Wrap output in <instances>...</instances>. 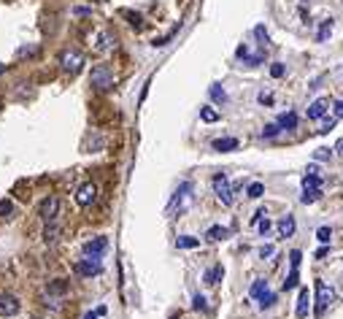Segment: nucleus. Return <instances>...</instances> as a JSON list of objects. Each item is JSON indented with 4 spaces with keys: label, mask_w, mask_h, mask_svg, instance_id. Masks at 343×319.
Segmentation results:
<instances>
[{
    "label": "nucleus",
    "mask_w": 343,
    "mask_h": 319,
    "mask_svg": "<svg viewBox=\"0 0 343 319\" xmlns=\"http://www.w3.org/2000/svg\"><path fill=\"white\" fill-rule=\"evenodd\" d=\"M294 227H298V224H294V217H292V214L281 217V219H279V238H292V236H294Z\"/></svg>",
    "instance_id": "14"
},
{
    "label": "nucleus",
    "mask_w": 343,
    "mask_h": 319,
    "mask_svg": "<svg viewBox=\"0 0 343 319\" xmlns=\"http://www.w3.org/2000/svg\"><path fill=\"white\" fill-rule=\"evenodd\" d=\"M211 146H214V152H235V149H238V138H216Z\"/></svg>",
    "instance_id": "16"
},
{
    "label": "nucleus",
    "mask_w": 343,
    "mask_h": 319,
    "mask_svg": "<svg viewBox=\"0 0 343 319\" xmlns=\"http://www.w3.org/2000/svg\"><path fill=\"white\" fill-rule=\"evenodd\" d=\"M106 249H108V241L103 236L84 243V255H87V257H103V255H106Z\"/></svg>",
    "instance_id": "10"
},
{
    "label": "nucleus",
    "mask_w": 343,
    "mask_h": 319,
    "mask_svg": "<svg viewBox=\"0 0 343 319\" xmlns=\"http://www.w3.org/2000/svg\"><path fill=\"white\" fill-rule=\"evenodd\" d=\"M89 84L98 92H108V89H113V84H117V73H113L108 65H95L92 73H89Z\"/></svg>",
    "instance_id": "2"
},
{
    "label": "nucleus",
    "mask_w": 343,
    "mask_h": 319,
    "mask_svg": "<svg viewBox=\"0 0 343 319\" xmlns=\"http://www.w3.org/2000/svg\"><path fill=\"white\" fill-rule=\"evenodd\" d=\"M19 311H22L19 298L11 292H0V316H16Z\"/></svg>",
    "instance_id": "7"
},
{
    "label": "nucleus",
    "mask_w": 343,
    "mask_h": 319,
    "mask_svg": "<svg viewBox=\"0 0 343 319\" xmlns=\"http://www.w3.org/2000/svg\"><path fill=\"white\" fill-rule=\"evenodd\" d=\"M227 236H230V230L222 227V224H214V227H208L205 241H222V238H227Z\"/></svg>",
    "instance_id": "18"
},
{
    "label": "nucleus",
    "mask_w": 343,
    "mask_h": 319,
    "mask_svg": "<svg viewBox=\"0 0 343 319\" xmlns=\"http://www.w3.org/2000/svg\"><path fill=\"white\" fill-rule=\"evenodd\" d=\"M71 292V284L68 281H62V279H57V281H49V287L43 289V306H52V308H62L65 303V295Z\"/></svg>",
    "instance_id": "1"
},
{
    "label": "nucleus",
    "mask_w": 343,
    "mask_h": 319,
    "mask_svg": "<svg viewBox=\"0 0 343 319\" xmlns=\"http://www.w3.org/2000/svg\"><path fill=\"white\" fill-rule=\"evenodd\" d=\"M57 236H60V227H57V224H52V222H49V224H46V230H43V238H46V241L52 243V241H57Z\"/></svg>",
    "instance_id": "27"
},
{
    "label": "nucleus",
    "mask_w": 343,
    "mask_h": 319,
    "mask_svg": "<svg viewBox=\"0 0 343 319\" xmlns=\"http://www.w3.org/2000/svg\"><path fill=\"white\" fill-rule=\"evenodd\" d=\"M214 195L222 200V206H233L235 203V187L230 184V179H227L224 173L214 176Z\"/></svg>",
    "instance_id": "3"
},
{
    "label": "nucleus",
    "mask_w": 343,
    "mask_h": 319,
    "mask_svg": "<svg viewBox=\"0 0 343 319\" xmlns=\"http://www.w3.org/2000/svg\"><path fill=\"white\" fill-rule=\"evenodd\" d=\"M298 114H292V111H287V114H281L279 119H276V125H279L281 130H294V127H298Z\"/></svg>",
    "instance_id": "17"
},
{
    "label": "nucleus",
    "mask_w": 343,
    "mask_h": 319,
    "mask_svg": "<svg viewBox=\"0 0 343 319\" xmlns=\"http://www.w3.org/2000/svg\"><path fill=\"white\" fill-rule=\"evenodd\" d=\"M319 257H327V246H322V249H316V260Z\"/></svg>",
    "instance_id": "45"
},
{
    "label": "nucleus",
    "mask_w": 343,
    "mask_h": 319,
    "mask_svg": "<svg viewBox=\"0 0 343 319\" xmlns=\"http://www.w3.org/2000/svg\"><path fill=\"white\" fill-rule=\"evenodd\" d=\"M319 198H322V190H303V195H300V203L311 206V203H316Z\"/></svg>",
    "instance_id": "24"
},
{
    "label": "nucleus",
    "mask_w": 343,
    "mask_h": 319,
    "mask_svg": "<svg viewBox=\"0 0 343 319\" xmlns=\"http://www.w3.org/2000/svg\"><path fill=\"white\" fill-rule=\"evenodd\" d=\"M95 200H98V187H95L92 181L81 184L79 190H76V203H79L81 209H87V206H92Z\"/></svg>",
    "instance_id": "8"
},
{
    "label": "nucleus",
    "mask_w": 343,
    "mask_h": 319,
    "mask_svg": "<svg viewBox=\"0 0 343 319\" xmlns=\"http://www.w3.org/2000/svg\"><path fill=\"white\" fill-rule=\"evenodd\" d=\"M281 133V127L279 125H265V130H262V138H276Z\"/></svg>",
    "instance_id": "32"
},
{
    "label": "nucleus",
    "mask_w": 343,
    "mask_h": 319,
    "mask_svg": "<svg viewBox=\"0 0 343 319\" xmlns=\"http://www.w3.org/2000/svg\"><path fill=\"white\" fill-rule=\"evenodd\" d=\"M35 319H38V316H35Z\"/></svg>",
    "instance_id": "49"
},
{
    "label": "nucleus",
    "mask_w": 343,
    "mask_h": 319,
    "mask_svg": "<svg viewBox=\"0 0 343 319\" xmlns=\"http://www.w3.org/2000/svg\"><path fill=\"white\" fill-rule=\"evenodd\" d=\"M257 227H260V233L265 236V233H268V230L273 227V224H270V219H268V217H265V219H260V222H257Z\"/></svg>",
    "instance_id": "39"
},
{
    "label": "nucleus",
    "mask_w": 343,
    "mask_h": 319,
    "mask_svg": "<svg viewBox=\"0 0 343 319\" xmlns=\"http://www.w3.org/2000/svg\"><path fill=\"white\" fill-rule=\"evenodd\" d=\"M103 270L100 265V257H87V260H79L76 262V274L84 276V279H89V276H98Z\"/></svg>",
    "instance_id": "9"
},
{
    "label": "nucleus",
    "mask_w": 343,
    "mask_h": 319,
    "mask_svg": "<svg viewBox=\"0 0 343 319\" xmlns=\"http://www.w3.org/2000/svg\"><path fill=\"white\" fill-rule=\"evenodd\" d=\"M254 35L262 41V46H268V43H270V38H268V30H265L262 25H260V27H254Z\"/></svg>",
    "instance_id": "35"
},
{
    "label": "nucleus",
    "mask_w": 343,
    "mask_h": 319,
    "mask_svg": "<svg viewBox=\"0 0 343 319\" xmlns=\"http://www.w3.org/2000/svg\"><path fill=\"white\" fill-rule=\"evenodd\" d=\"M335 119H343V100L335 103Z\"/></svg>",
    "instance_id": "43"
},
{
    "label": "nucleus",
    "mask_w": 343,
    "mask_h": 319,
    "mask_svg": "<svg viewBox=\"0 0 343 319\" xmlns=\"http://www.w3.org/2000/svg\"><path fill=\"white\" fill-rule=\"evenodd\" d=\"M192 308H195V311H205V308H208L205 298H203V295H195V298H192Z\"/></svg>",
    "instance_id": "33"
},
{
    "label": "nucleus",
    "mask_w": 343,
    "mask_h": 319,
    "mask_svg": "<svg viewBox=\"0 0 343 319\" xmlns=\"http://www.w3.org/2000/svg\"><path fill=\"white\" fill-rule=\"evenodd\" d=\"M335 152H338V154L343 157V138H340V141H338V144H335Z\"/></svg>",
    "instance_id": "46"
},
{
    "label": "nucleus",
    "mask_w": 343,
    "mask_h": 319,
    "mask_svg": "<svg viewBox=\"0 0 343 319\" xmlns=\"http://www.w3.org/2000/svg\"><path fill=\"white\" fill-rule=\"evenodd\" d=\"M300 260H303V255H300L298 249L289 252V262H292V268H300Z\"/></svg>",
    "instance_id": "38"
},
{
    "label": "nucleus",
    "mask_w": 343,
    "mask_h": 319,
    "mask_svg": "<svg viewBox=\"0 0 343 319\" xmlns=\"http://www.w3.org/2000/svg\"><path fill=\"white\" fill-rule=\"evenodd\" d=\"M308 306H311V295H308V289H300L298 308H294V314H298V319H306V316H308Z\"/></svg>",
    "instance_id": "15"
},
{
    "label": "nucleus",
    "mask_w": 343,
    "mask_h": 319,
    "mask_svg": "<svg viewBox=\"0 0 343 319\" xmlns=\"http://www.w3.org/2000/svg\"><path fill=\"white\" fill-rule=\"evenodd\" d=\"M265 217H268V214H265V209H260V211H257L254 217H251V222H260V219H265Z\"/></svg>",
    "instance_id": "44"
},
{
    "label": "nucleus",
    "mask_w": 343,
    "mask_h": 319,
    "mask_svg": "<svg viewBox=\"0 0 343 319\" xmlns=\"http://www.w3.org/2000/svg\"><path fill=\"white\" fill-rule=\"evenodd\" d=\"M222 276H224L222 265H216V268H211V270H208V274H205V284H216V281L222 279Z\"/></svg>",
    "instance_id": "25"
},
{
    "label": "nucleus",
    "mask_w": 343,
    "mask_h": 319,
    "mask_svg": "<svg viewBox=\"0 0 343 319\" xmlns=\"http://www.w3.org/2000/svg\"><path fill=\"white\" fill-rule=\"evenodd\" d=\"M330 236H332V227H327V224H322V227L316 230V238H319V243H327V241H330Z\"/></svg>",
    "instance_id": "30"
},
{
    "label": "nucleus",
    "mask_w": 343,
    "mask_h": 319,
    "mask_svg": "<svg viewBox=\"0 0 343 319\" xmlns=\"http://www.w3.org/2000/svg\"><path fill=\"white\" fill-rule=\"evenodd\" d=\"M189 192H192V184H189V181H184V184H181L178 190H176L173 200H170V206H168V214H173V211L178 209V206H181V200H184V198H189Z\"/></svg>",
    "instance_id": "12"
},
{
    "label": "nucleus",
    "mask_w": 343,
    "mask_h": 319,
    "mask_svg": "<svg viewBox=\"0 0 343 319\" xmlns=\"http://www.w3.org/2000/svg\"><path fill=\"white\" fill-rule=\"evenodd\" d=\"M0 106H3V103H0Z\"/></svg>",
    "instance_id": "48"
},
{
    "label": "nucleus",
    "mask_w": 343,
    "mask_h": 319,
    "mask_svg": "<svg viewBox=\"0 0 343 319\" xmlns=\"http://www.w3.org/2000/svg\"><path fill=\"white\" fill-rule=\"evenodd\" d=\"M11 214H14V203L11 200H0V217H3V219H8V217H11Z\"/></svg>",
    "instance_id": "28"
},
{
    "label": "nucleus",
    "mask_w": 343,
    "mask_h": 319,
    "mask_svg": "<svg viewBox=\"0 0 343 319\" xmlns=\"http://www.w3.org/2000/svg\"><path fill=\"white\" fill-rule=\"evenodd\" d=\"M57 211H60V198H57V195L43 198L41 206H38V217H41L43 222H54L57 219Z\"/></svg>",
    "instance_id": "6"
},
{
    "label": "nucleus",
    "mask_w": 343,
    "mask_h": 319,
    "mask_svg": "<svg viewBox=\"0 0 343 319\" xmlns=\"http://www.w3.org/2000/svg\"><path fill=\"white\" fill-rule=\"evenodd\" d=\"M176 246L178 249H195V246H200V238H195V236H178Z\"/></svg>",
    "instance_id": "22"
},
{
    "label": "nucleus",
    "mask_w": 343,
    "mask_h": 319,
    "mask_svg": "<svg viewBox=\"0 0 343 319\" xmlns=\"http://www.w3.org/2000/svg\"><path fill=\"white\" fill-rule=\"evenodd\" d=\"M273 255H276L273 246H262V249H260V257H262V260H268V257H273Z\"/></svg>",
    "instance_id": "40"
},
{
    "label": "nucleus",
    "mask_w": 343,
    "mask_h": 319,
    "mask_svg": "<svg viewBox=\"0 0 343 319\" xmlns=\"http://www.w3.org/2000/svg\"><path fill=\"white\" fill-rule=\"evenodd\" d=\"M332 125H335V119H327L325 125H322V130H319V133H330V130H332Z\"/></svg>",
    "instance_id": "42"
},
{
    "label": "nucleus",
    "mask_w": 343,
    "mask_h": 319,
    "mask_svg": "<svg viewBox=\"0 0 343 319\" xmlns=\"http://www.w3.org/2000/svg\"><path fill=\"white\" fill-rule=\"evenodd\" d=\"M284 71H287V68H284L281 62H273V65H270V76H273V79H281Z\"/></svg>",
    "instance_id": "37"
},
{
    "label": "nucleus",
    "mask_w": 343,
    "mask_h": 319,
    "mask_svg": "<svg viewBox=\"0 0 343 319\" xmlns=\"http://www.w3.org/2000/svg\"><path fill=\"white\" fill-rule=\"evenodd\" d=\"M276 303V295L273 292H265L262 298H260V308H262V311H265V308H270Z\"/></svg>",
    "instance_id": "31"
},
{
    "label": "nucleus",
    "mask_w": 343,
    "mask_h": 319,
    "mask_svg": "<svg viewBox=\"0 0 343 319\" xmlns=\"http://www.w3.org/2000/svg\"><path fill=\"white\" fill-rule=\"evenodd\" d=\"M3 73H6V65H3V62H0V76H3Z\"/></svg>",
    "instance_id": "47"
},
{
    "label": "nucleus",
    "mask_w": 343,
    "mask_h": 319,
    "mask_svg": "<svg viewBox=\"0 0 343 319\" xmlns=\"http://www.w3.org/2000/svg\"><path fill=\"white\" fill-rule=\"evenodd\" d=\"M300 268H292L289 270V276H287V281H284V289H294L298 287V279H300V274H298Z\"/></svg>",
    "instance_id": "26"
},
{
    "label": "nucleus",
    "mask_w": 343,
    "mask_h": 319,
    "mask_svg": "<svg viewBox=\"0 0 343 319\" xmlns=\"http://www.w3.org/2000/svg\"><path fill=\"white\" fill-rule=\"evenodd\" d=\"M265 292H268V281H265V279H257L254 284H251V289H249V295H251L254 300H260Z\"/></svg>",
    "instance_id": "19"
},
{
    "label": "nucleus",
    "mask_w": 343,
    "mask_h": 319,
    "mask_svg": "<svg viewBox=\"0 0 343 319\" xmlns=\"http://www.w3.org/2000/svg\"><path fill=\"white\" fill-rule=\"evenodd\" d=\"M260 103H265V106H270V103H273V95H270V92H260Z\"/></svg>",
    "instance_id": "41"
},
{
    "label": "nucleus",
    "mask_w": 343,
    "mask_h": 319,
    "mask_svg": "<svg viewBox=\"0 0 343 319\" xmlns=\"http://www.w3.org/2000/svg\"><path fill=\"white\" fill-rule=\"evenodd\" d=\"M262 195H265V184L262 181H251L249 187H246V198L257 200V198H262Z\"/></svg>",
    "instance_id": "20"
},
{
    "label": "nucleus",
    "mask_w": 343,
    "mask_h": 319,
    "mask_svg": "<svg viewBox=\"0 0 343 319\" xmlns=\"http://www.w3.org/2000/svg\"><path fill=\"white\" fill-rule=\"evenodd\" d=\"M60 68L65 73H79L84 68V54L76 52V49H65L60 52Z\"/></svg>",
    "instance_id": "5"
},
{
    "label": "nucleus",
    "mask_w": 343,
    "mask_h": 319,
    "mask_svg": "<svg viewBox=\"0 0 343 319\" xmlns=\"http://www.w3.org/2000/svg\"><path fill=\"white\" fill-rule=\"evenodd\" d=\"M303 190H322V173L316 165H308L306 176H303Z\"/></svg>",
    "instance_id": "11"
},
{
    "label": "nucleus",
    "mask_w": 343,
    "mask_h": 319,
    "mask_svg": "<svg viewBox=\"0 0 343 319\" xmlns=\"http://www.w3.org/2000/svg\"><path fill=\"white\" fill-rule=\"evenodd\" d=\"M200 119L208 122V125H211V122H219V111L214 106H203V108H200Z\"/></svg>",
    "instance_id": "23"
},
{
    "label": "nucleus",
    "mask_w": 343,
    "mask_h": 319,
    "mask_svg": "<svg viewBox=\"0 0 343 319\" xmlns=\"http://www.w3.org/2000/svg\"><path fill=\"white\" fill-rule=\"evenodd\" d=\"M332 303H335V289L327 281H316V316L325 314Z\"/></svg>",
    "instance_id": "4"
},
{
    "label": "nucleus",
    "mask_w": 343,
    "mask_h": 319,
    "mask_svg": "<svg viewBox=\"0 0 343 319\" xmlns=\"http://www.w3.org/2000/svg\"><path fill=\"white\" fill-rule=\"evenodd\" d=\"M122 14H125L127 19H130L132 27H144V19H141V14H132V11H122Z\"/></svg>",
    "instance_id": "34"
},
{
    "label": "nucleus",
    "mask_w": 343,
    "mask_h": 319,
    "mask_svg": "<svg viewBox=\"0 0 343 319\" xmlns=\"http://www.w3.org/2000/svg\"><path fill=\"white\" fill-rule=\"evenodd\" d=\"M327 108H330V100H327V98L313 100L311 106H308V119H322V117L327 114Z\"/></svg>",
    "instance_id": "13"
},
{
    "label": "nucleus",
    "mask_w": 343,
    "mask_h": 319,
    "mask_svg": "<svg viewBox=\"0 0 343 319\" xmlns=\"http://www.w3.org/2000/svg\"><path fill=\"white\" fill-rule=\"evenodd\" d=\"M208 95H211V100H214V103H227V92H224L222 84H211Z\"/></svg>",
    "instance_id": "21"
},
{
    "label": "nucleus",
    "mask_w": 343,
    "mask_h": 319,
    "mask_svg": "<svg viewBox=\"0 0 343 319\" xmlns=\"http://www.w3.org/2000/svg\"><path fill=\"white\" fill-rule=\"evenodd\" d=\"M332 33V19H325V25H322V30L316 33V41H327V35Z\"/></svg>",
    "instance_id": "29"
},
{
    "label": "nucleus",
    "mask_w": 343,
    "mask_h": 319,
    "mask_svg": "<svg viewBox=\"0 0 343 319\" xmlns=\"http://www.w3.org/2000/svg\"><path fill=\"white\" fill-rule=\"evenodd\" d=\"M313 160H316V163H327V160H330V149H325V146L316 149V152H313Z\"/></svg>",
    "instance_id": "36"
}]
</instances>
